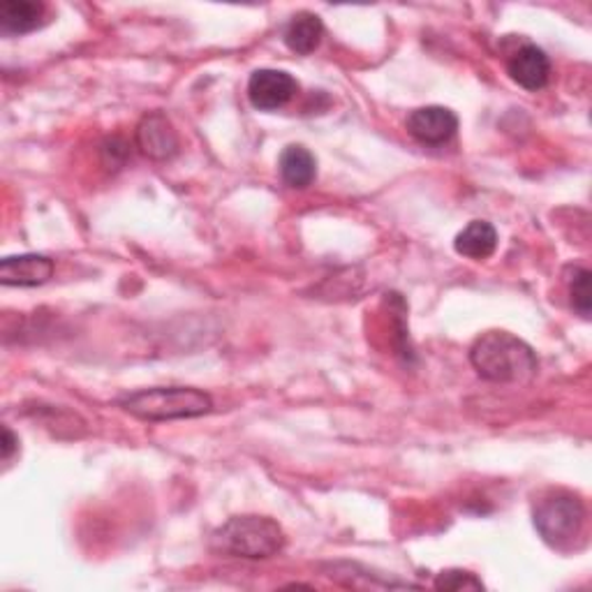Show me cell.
<instances>
[{
  "label": "cell",
  "mask_w": 592,
  "mask_h": 592,
  "mask_svg": "<svg viewBox=\"0 0 592 592\" xmlns=\"http://www.w3.org/2000/svg\"><path fill=\"white\" fill-rule=\"evenodd\" d=\"M470 364L483 380L498 385L528 382L540 366L532 347L509 331L481 334L470 347Z\"/></svg>",
  "instance_id": "obj_1"
},
{
  "label": "cell",
  "mask_w": 592,
  "mask_h": 592,
  "mask_svg": "<svg viewBox=\"0 0 592 592\" xmlns=\"http://www.w3.org/2000/svg\"><path fill=\"white\" fill-rule=\"evenodd\" d=\"M285 532L268 517H234L211 534V549L223 555L266 560L283 551Z\"/></svg>",
  "instance_id": "obj_2"
},
{
  "label": "cell",
  "mask_w": 592,
  "mask_h": 592,
  "mask_svg": "<svg viewBox=\"0 0 592 592\" xmlns=\"http://www.w3.org/2000/svg\"><path fill=\"white\" fill-rule=\"evenodd\" d=\"M121 408L144 421H170L208 415L213 400L193 387H157L121 398Z\"/></svg>",
  "instance_id": "obj_3"
},
{
  "label": "cell",
  "mask_w": 592,
  "mask_h": 592,
  "mask_svg": "<svg viewBox=\"0 0 592 592\" xmlns=\"http://www.w3.org/2000/svg\"><path fill=\"white\" fill-rule=\"evenodd\" d=\"M585 525V504L579 496L555 491L542 498L534 507V528L544 537V542L564 549L570 547Z\"/></svg>",
  "instance_id": "obj_4"
},
{
  "label": "cell",
  "mask_w": 592,
  "mask_h": 592,
  "mask_svg": "<svg viewBox=\"0 0 592 592\" xmlns=\"http://www.w3.org/2000/svg\"><path fill=\"white\" fill-rule=\"evenodd\" d=\"M296 93L299 82L285 70H255L248 79V100L259 112L280 110Z\"/></svg>",
  "instance_id": "obj_5"
},
{
  "label": "cell",
  "mask_w": 592,
  "mask_h": 592,
  "mask_svg": "<svg viewBox=\"0 0 592 592\" xmlns=\"http://www.w3.org/2000/svg\"><path fill=\"white\" fill-rule=\"evenodd\" d=\"M406 127L417 142L428 146H440L447 144L456 134V130H459V116L440 104L419 106V110H415L408 116Z\"/></svg>",
  "instance_id": "obj_6"
},
{
  "label": "cell",
  "mask_w": 592,
  "mask_h": 592,
  "mask_svg": "<svg viewBox=\"0 0 592 592\" xmlns=\"http://www.w3.org/2000/svg\"><path fill=\"white\" fill-rule=\"evenodd\" d=\"M134 140L151 160H172L178 153V134L163 112L146 114L134 130Z\"/></svg>",
  "instance_id": "obj_7"
},
{
  "label": "cell",
  "mask_w": 592,
  "mask_h": 592,
  "mask_svg": "<svg viewBox=\"0 0 592 592\" xmlns=\"http://www.w3.org/2000/svg\"><path fill=\"white\" fill-rule=\"evenodd\" d=\"M507 72L525 91H542L551 79V61L537 44L521 47L507 63Z\"/></svg>",
  "instance_id": "obj_8"
},
{
  "label": "cell",
  "mask_w": 592,
  "mask_h": 592,
  "mask_svg": "<svg viewBox=\"0 0 592 592\" xmlns=\"http://www.w3.org/2000/svg\"><path fill=\"white\" fill-rule=\"evenodd\" d=\"M53 259L47 255H17L0 262V283L8 287H38L53 276Z\"/></svg>",
  "instance_id": "obj_9"
},
{
  "label": "cell",
  "mask_w": 592,
  "mask_h": 592,
  "mask_svg": "<svg viewBox=\"0 0 592 592\" xmlns=\"http://www.w3.org/2000/svg\"><path fill=\"white\" fill-rule=\"evenodd\" d=\"M453 248L468 259H487L498 248V232L487 221H472L456 234Z\"/></svg>",
  "instance_id": "obj_10"
},
{
  "label": "cell",
  "mask_w": 592,
  "mask_h": 592,
  "mask_svg": "<svg viewBox=\"0 0 592 592\" xmlns=\"http://www.w3.org/2000/svg\"><path fill=\"white\" fill-rule=\"evenodd\" d=\"M44 6L35 0H6L0 6V31L6 35H25L42 23Z\"/></svg>",
  "instance_id": "obj_11"
},
{
  "label": "cell",
  "mask_w": 592,
  "mask_h": 592,
  "mask_svg": "<svg viewBox=\"0 0 592 592\" xmlns=\"http://www.w3.org/2000/svg\"><path fill=\"white\" fill-rule=\"evenodd\" d=\"M278 170L283 181L296 191H304L317 176V160L315 155L299 144H292L280 153Z\"/></svg>",
  "instance_id": "obj_12"
},
{
  "label": "cell",
  "mask_w": 592,
  "mask_h": 592,
  "mask_svg": "<svg viewBox=\"0 0 592 592\" xmlns=\"http://www.w3.org/2000/svg\"><path fill=\"white\" fill-rule=\"evenodd\" d=\"M321 35H325L321 19L313 12H299L287 23L285 44L294 53H299V57H308V53H313L319 47Z\"/></svg>",
  "instance_id": "obj_13"
},
{
  "label": "cell",
  "mask_w": 592,
  "mask_h": 592,
  "mask_svg": "<svg viewBox=\"0 0 592 592\" xmlns=\"http://www.w3.org/2000/svg\"><path fill=\"white\" fill-rule=\"evenodd\" d=\"M570 294L572 306L579 310L581 317H590V272L588 268L574 266L570 276Z\"/></svg>",
  "instance_id": "obj_14"
},
{
  "label": "cell",
  "mask_w": 592,
  "mask_h": 592,
  "mask_svg": "<svg viewBox=\"0 0 592 592\" xmlns=\"http://www.w3.org/2000/svg\"><path fill=\"white\" fill-rule=\"evenodd\" d=\"M438 590H483V583L463 570H447L436 579Z\"/></svg>",
  "instance_id": "obj_15"
},
{
  "label": "cell",
  "mask_w": 592,
  "mask_h": 592,
  "mask_svg": "<svg viewBox=\"0 0 592 592\" xmlns=\"http://www.w3.org/2000/svg\"><path fill=\"white\" fill-rule=\"evenodd\" d=\"M0 449H3V461L6 463L12 459V453L19 449V438L12 433L8 426H3V442H0Z\"/></svg>",
  "instance_id": "obj_16"
}]
</instances>
